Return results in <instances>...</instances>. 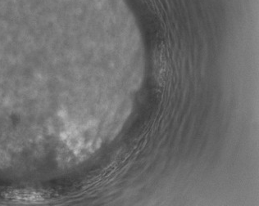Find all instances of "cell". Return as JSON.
Wrapping results in <instances>:
<instances>
[{
	"label": "cell",
	"mask_w": 259,
	"mask_h": 206,
	"mask_svg": "<svg viewBox=\"0 0 259 206\" xmlns=\"http://www.w3.org/2000/svg\"><path fill=\"white\" fill-rule=\"evenodd\" d=\"M155 71L157 80L160 85L162 86L165 83L166 74V58L164 47L159 46L155 52Z\"/></svg>",
	"instance_id": "obj_1"
}]
</instances>
